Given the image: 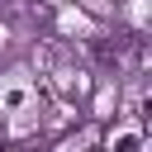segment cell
<instances>
[{
	"mask_svg": "<svg viewBox=\"0 0 152 152\" xmlns=\"http://www.w3.org/2000/svg\"><path fill=\"white\" fill-rule=\"evenodd\" d=\"M138 142H142L138 133H119L114 138V152H138Z\"/></svg>",
	"mask_w": 152,
	"mask_h": 152,
	"instance_id": "cell-1",
	"label": "cell"
}]
</instances>
